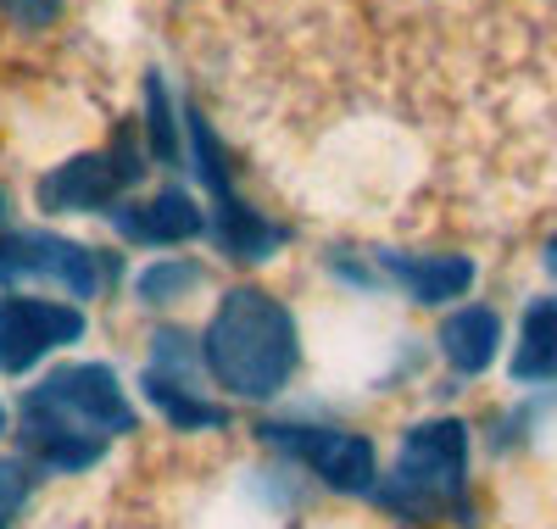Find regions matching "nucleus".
<instances>
[{
  "mask_svg": "<svg viewBox=\"0 0 557 529\" xmlns=\"http://www.w3.org/2000/svg\"><path fill=\"white\" fill-rule=\"evenodd\" d=\"M128 429H134V407L107 362L57 368L23 396V446L51 473L96 468L112 435H128Z\"/></svg>",
  "mask_w": 557,
  "mask_h": 529,
  "instance_id": "1",
  "label": "nucleus"
},
{
  "mask_svg": "<svg viewBox=\"0 0 557 529\" xmlns=\"http://www.w3.org/2000/svg\"><path fill=\"white\" fill-rule=\"evenodd\" d=\"M201 352H207V373L228 396L268 402L296 373V318L268 291L240 284V291H228L218 302V312L201 334Z\"/></svg>",
  "mask_w": 557,
  "mask_h": 529,
  "instance_id": "2",
  "label": "nucleus"
},
{
  "mask_svg": "<svg viewBox=\"0 0 557 529\" xmlns=\"http://www.w3.org/2000/svg\"><path fill=\"white\" fill-rule=\"evenodd\" d=\"M462 502H469V429L457 418L412 423L391 479L380 485V507L424 524L435 513H462Z\"/></svg>",
  "mask_w": 557,
  "mask_h": 529,
  "instance_id": "3",
  "label": "nucleus"
},
{
  "mask_svg": "<svg viewBox=\"0 0 557 529\" xmlns=\"http://www.w3.org/2000/svg\"><path fill=\"white\" fill-rule=\"evenodd\" d=\"M146 173V151L134 146V128H117L112 151L101 157H73L39 179V207L45 212H117V196Z\"/></svg>",
  "mask_w": 557,
  "mask_h": 529,
  "instance_id": "4",
  "label": "nucleus"
},
{
  "mask_svg": "<svg viewBox=\"0 0 557 529\" xmlns=\"http://www.w3.org/2000/svg\"><path fill=\"white\" fill-rule=\"evenodd\" d=\"M17 279H51L73 302H89L107 284V257L78 246V239L62 234H0V284H17Z\"/></svg>",
  "mask_w": 557,
  "mask_h": 529,
  "instance_id": "5",
  "label": "nucleus"
},
{
  "mask_svg": "<svg viewBox=\"0 0 557 529\" xmlns=\"http://www.w3.org/2000/svg\"><path fill=\"white\" fill-rule=\"evenodd\" d=\"M262 441L278 446L285 457L307 463L323 485L341 496H368L380 479L374 446L362 435H346V429H307V423H262Z\"/></svg>",
  "mask_w": 557,
  "mask_h": 529,
  "instance_id": "6",
  "label": "nucleus"
},
{
  "mask_svg": "<svg viewBox=\"0 0 557 529\" xmlns=\"http://www.w3.org/2000/svg\"><path fill=\"white\" fill-rule=\"evenodd\" d=\"M78 334H84L78 307L39 302V296H7L0 302V373H23L51 346H67Z\"/></svg>",
  "mask_w": 557,
  "mask_h": 529,
  "instance_id": "7",
  "label": "nucleus"
},
{
  "mask_svg": "<svg viewBox=\"0 0 557 529\" xmlns=\"http://www.w3.org/2000/svg\"><path fill=\"white\" fill-rule=\"evenodd\" d=\"M112 229L123 239H134V246H184V239L207 234L212 218L184 196V189H157V196L139 201V207H117Z\"/></svg>",
  "mask_w": 557,
  "mask_h": 529,
  "instance_id": "8",
  "label": "nucleus"
},
{
  "mask_svg": "<svg viewBox=\"0 0 557 529\" xmlns=\"http://www.w3.org/2000/svg\"><path fill=\"white\" fill-rule=\"evenodd\" d=\"M380 279L401 284L407 302L435 307V302H457L474 284V262L469 257H407V251H380L374 257Z\"/></svg>",
  "mask_w": 557,
  "mask_h": 529,
  "instance_id": "9",
  "label": "nucleus"
},
{
  "mask_svg": "<svg viewBox=\"0 0 557 529\" xmlns=\"http://www.w3.org/2000/svg\"><path fill=\"white\" fill-rule=\"evenodd\" d=\"M212 239H218V251L235 257V262H268V257L290 239V229L268 223V218H262L257 207H246V201H218V207H212Z\"/></svg>",
  "mask_w": 557,
  "mask_h": 529,
  "instance_id": "10",
  "label": "nucleus"
},
{
  "mask_svg": "<svg viewBox=\"0 0 557 529\" xmlns=\"http://www.w3.org/2000/svg\"><path fill=\"white\" fill-rule=\"evenodd\" d=\"M496 346H502V318L491 307H462L441 323V352L451 362V373H485L496 362Z\"/></svg>",
  "mask_w": 557,
  "mask_h": 529,
  "instance_id": "11",
  "label": "nucleus"
},
{
  "mask_svg": "<svg viewBox=\"0 0 557 529\" xmlns=\"http://www.w3.org/2000/svg\"><path fill=\"white\" fill-rule=\"evenodd\" d=\"M513 379L519 384L557 379V296L530 302V312L519 323V346H513Z\"/></svg>",
  "mask_w": 557,
  "mask_h": 529,
  "instance_id": "12",
  "label": "nucleus"
},
{
  "mask_svg": "<svg viewBox=\"0 0 557 529\" xmlns=\"http://www.w3.org/2000/svg\"><path fill=\"white\" fill-rule=\"evenodd\" d=\"M139 391H146V402H151L173 429H223V423H228L223 407L201 402V391H190V384H178V379H168V373H157V368H146Z\"/></svg>",
  "mask_w": 557,
  "mask_h": 529,
  "instance_id": "13",
  "label": "nucleus"
},
{
  "mask_svg": "<svg viewBox=\"0 0 557 529\" xmlns=\"http://www.w3.org/2000/svg\"><path fill=\"white\" fill-rule=\"evenodd\" d=\"M196 284H201V262H190V257H157L146 273L134 279V291H139V302L168 307V302H184Z\"/></svg>",
  "mask_w": 557,
  "mask_h": 529,
  "instance_id": "14",
  "label": "nucleus"
},
{
  "mask_svg": "<svg viewBox=\"0 0 557 529\" xmlns=\"http://www.w3.org/2000/svg\"><path fill=\"white\" fill-rule=\"evenodd\" d=\"M190 157H196V173L207 184V196L212 201H235V189H228V157L218 146V134L201 112H190Z\"/></svg>",
  "mask_w": 557,
  "mask_h": 529,
  "instance_id": "15",
  "label": "nucleus"
},
{
  "mask_svg": "<svg viewBox=\"0 0 557 529\" xmlns=\"http://www.w3.org/2000/svg\"><path fill=\"white\" fill-rule=\"evenodd\" d=\"M151 346H157V362H151L157 373H168V379H178V384H196V379H201L207 352H201V346H196L184 329H162Z\"/></svg>",
  "mask_w": 557,
  "mask_h": 529,
  "instance_id": "16",
  "label": "nucleus"
},
{
  "mask_svg": "<svg viewBox=\"0 0 557 529\" xmlns=\"http://www.w3.org/2000/svg\"><path fill=\"white\" fill-rule=\"evenodd\" d=\"M146 134H151V157L157 162L178 157V128H173V107H168L162 73H146Z\"/></svg>",
  "mask_w": 557,
  "mask_h": 529,
  "instance_id": "17",
  "label": "nucleus"
},
{
  "mask_svg": "<svg viewBox=\"0 0 557 529\" xmlns=\"http://www.w3.org/2000/svg\"><path fill=\"white\" fill-rule=\"evenodd\" d=\"M28 496H34V468L23 457H0V529H12Z\"/></svg>",
  "mask_w": 557,
  "mask_h": 529,
  "instance_id": "18",
  "label": "nucleus"
},
{
  "mask_svg": "<svg viewBox=\"0 0 557 529\" xmlns=\"http://www.w3.org/2000/svg\"><path fill=\"white\" fill-rule=\"evenodd\" d=\"M0 12H7L12 23H23V28H45L62 12V0H0Z\"/></svg>",
  "mask_w": 557,
  "mask_h": 529,
  "instance_id": "19",
  "label": "nucleus"
},
{
  "mask_svg": "<svg viewBox=\"0 0 557 529\" xmlns=\"http://www.w3.org/2000/svg\"><path fill=\"white\" fill-rule=\"evenodd\" d=\"M546 273H557V234H552V246H546Z\"/></svg>",
  "mask_w": 557,
  "mask_h": 529,
  "instance_id": "20",
  "label": "nucleus"
},
{
  "mask_svg": "<svg viewBox=\"0 0 557 529\" xmlns=\"http://www.w3.org/2000/svg\"><path fill=\"white\" fill-rule=\"evenodd\" d=\"M0 223H7V196H0Z\"/></svg>",
  "mask_w": 557,
  "mask_h": 529,
  "instance_id": "21",
  "label": "nucleus"
},
{
  "mask_svg": "<svg viewBox=\"0 0 557 529\" xmlns=\"http://www.w3.org/2000/svg\"><path fill=\"white\" fill-rule=\"evenodd\" d=\"M0 429H7V413H0Z\"/></svg>",
  "mask_w": 557,
  "mask_h": 529,
  "instance_id": "22",
  "label": "nucleus"
}]
</instances>
